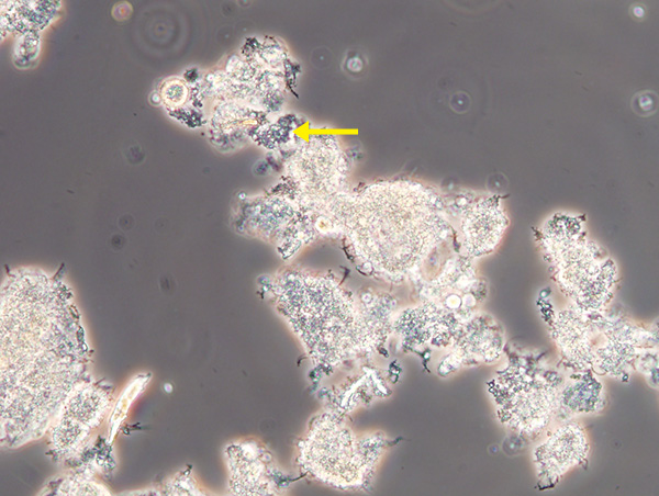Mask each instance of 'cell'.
I'll list each match as a JSON object with an SVG mask.
<instances>
[{
  "label": "cell",
  "mask_w": 659,
  "mask_h": 496,
  "mask_svg": "<svg viewBox=\"0 0 659 496\" xmlns=\"http://www.w3.org/2000/svg\"><path fill=\"white\" fill-rule=\"evenodd\" d=\"M558 280L581 309L603 306L611 296L616 270L607 257L584 239L560 233L550 237Z\"/></svg>",
  "instance_id": "obj_4"
},
{
  "label": "cell",
  "mask_w": 659,
  "mask_h": 496,
  "mask_svg": "<svg viewBox=\"0 0 659 496\" xmlns=\"http://www.w3.org/2000/svg\"><path fill=\"white\" fill-rule=\"evenodd\" d=\"M503 346V334L491 317L476 316L461 330L459 353L471 362H490L498 358Z\"/></svg>",
  "instance_id": "obj_8"
},
{
  "label": "cell",
  "mask_w": 659,
  "mask_h": 496,
  "mask_svg": "<svg viewBox=\"0 0 659 496\" xmlns=\"http://www.w3.org/2000/svg\"><path fill=\"white\" fill-rule=\"evenodd\" d=\"M584 317L573 311L560 313L556 324L557 342L567 358L577 365L587 367L593 361L589 326Z\"/></svg>",
  "instance_id": "obj_9"
},
{
  "label": "cell",
  "mask_w": 659,
  "mask_h": 496,
  "mask_svg": "<svg viewBox=\"0 0 659 496\" xmlns=\"http://www.w3.org/2000/svg\"><path fill=\"white\" fill-rule=\"evenodd\" d=\"M275 291L280 311L317 363H342L370 350L384 335V314L330 277L287 272Z\"/></svg>",
  "instance_id": "obj_2"
},
{
  "label": "cell",
  "mask_w": 659,
  "mask_h": 496,
  "mask_svg": "<svg viewBox=\"0 0 659 496\" xmlns=\"http://www.w3.org/2000/svg\"><path fill=\"white\" fill-rule=\"evenodd\" d=\"M300 461L312 476L338 488L361 485L369 465L354 431L332 413L319 416L311 425Z\"/></svg>",
  "instance_id": "obj_3"
},
{
  "label": "cell",
  "mask_w": 659,
  "mask_h": 496,
  "mask_svg": "<svg viewBox=\"0 0 659 496\" xmlns=\"http://www.w3.org/2000/svg\"><path fill=\"white\" fill-rule=\"evenodd\" d=\"M589 444L584 430L577 424L560 427L535 451L539 476L551 481L583 461Z\"/></svg>",
  "instance_id": "obj_6"
},
{
  "label": "cell",
  "mask_w": 659,
  "mask_h": 496,
  "mask_svg": "<svg viewBox=\"0 0 659 496\" xmlns=\"http://www.w3.org/2000/svg\"><path fill=\"white\" fill-rule=\"evenodd\" d=\"M346 229L357 258L398 277L420 264L445 229L433 193L416 183L372 185L347 206Z\"/></svg>",
  "instance_id": "obj_1"
},
{
  "label": "cell",
  "mask_w": 659,
  "mask_h": 496,
  "mask_svg": "<svg viewBox=\"0 0 659 496\" xmlns=\"http://www.w3.org/2000/svg\"><path fill=\"white\" fill-rule=\"evenodd\" d=\"M144 385V380L136 379L130 387L123 392L118 405L113 412V416L111 418L113 428L119 425L122 418L125 416L126 408L131 405L135 396L142 390Z\"/></svg>",
  "instance_id": "obj_11"
},
{
  "label": "cell",
  "mask_w": 659,
  "mask_h": 496,
  "mask_svg": "<svg viewBox=\"0 0 659 496\" xmlns=\"http://www.w3.org/2000/svg\"><path fill=\"white\" fill-rule=\"evenodd\" d=\"M232 487L238 495H258L266 482V466L246 446L230 451Z\"/></svg>",
  "instance_id": "obj_10"
},
{
  "label": "cell",
  "mask_w": 659,
  "mask_h": 496,
  "mask_svg": "<svg viewBox=\"0 0 659 496\" xmlns=\"http://www.w3.org/2000/svg\"><path fill=\"white\" fill-rule=\"evenodd\" d=\"M506 215L492 200H483L473 205L462 222L463 244L472 256H481L493 250L505 228Z\"/></svg>",
  "instance_id": "obj_7"
},
{
  "label": "cell",
  "mask_w": 659,
  "mask_h": 496,
  "mask_svg": "<svg viewBox=\"0 0 659 496\" xmlns=\"http://www.w3.org/2000/svg\"><path fill=\"white\" fill-rule=\"evenodd\" d=\"M498 413L502 421L526 435L538 433L559 406V394L548 383L510 375L498 388Z\"/></svg>",
  "instance_id": "obj_5"
}]
</instances>
